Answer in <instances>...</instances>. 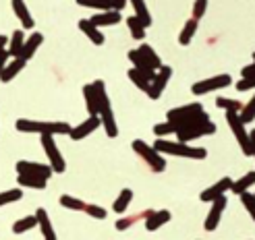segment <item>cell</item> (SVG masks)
<instances>
[{
	"instance_id": "6da1fadb",
	"label": "cell",
	"mask_w": 255,
	"mask_h": 240,
	"mask_svg": "<svg viewBox=\"0 0 255 240\" xmlns=\"http://www.w3.org/2000/svg\"><path fill=\"white\" fill-rule=\"evenodd\" d=\"M94 89L98 93V116L104 124V131L110 139H114L119 135V126H117V118H114V112H112V104H110V97L106 93V85L102 79L94 81Z\"/></svg>"
},
{
	"instance_id": "7a4b0ae2",
	"label": "cell",
	"mask_w": 255,
	"mask_h": 240,
	"mask_svg": "<svg viewBox=\"0 0 255 240\" xmlns=\"http://www.w3.org/2000/svg\"><path fill=\"white\" fill-rule=\"evenodd\" d=\"M208 118H210V114L206 112V108H203L201 104H197V102H193V104H185V106L168 110V118L166 120H170L176 129H183V126H191V124L208 120Z\"/></svg>"
},
{
	"instance_id": "3957f363",
	"label": "cell",
	"mask_w": 255,
	"mask_h": 240,
	"mask_svg": "<svg viewBox=\"0 0 255 240\" xmlns=\"http://www.w3.org/2000/svg\"><path fill=\"white\" fill-rule=\"evenodd\" d=\"M154 149H158L164 156H176V158H189V160H206L208 151L203 147H193L183 141H166L164 137H160L158 141H154Z\"/></svg>"
},
{
	"instance_id": "277c9868",
	"label": "cell",
	"mask_w": 255,
	"mask_h": 240,
	"mask_svg": "<svg viewBox=\"0 0 255 240\" xmlns=\"http://www.w3.org/2000/svg\"><path fill=\"white\" fill-rule=\"evenodd\" d=\"M17 131L19 133H37V135H69L73 126L69 122H44V120H17Z\"/></svg>"
},
{
	"instance_id": "5b68a950",
	"label": "cell",
	"mask_w": 255,
	"mask_h": 240,
	"mask_svg": "<svg viewBox=\"0 0 255 240\" xmlns=\"http://www.w3.org/2000/svg\"><path fill=\"white\" fill-rule=\"evenodd\" d=\"M127 56H129V60L133 62L135 69L143 71V73H156L162 67L160 56L154 52V48H151L149 44H143V46H139L137 50H131Z\"/></svg>"
},
{
	"instance_id": "8992f818",
	"label": "cell",
	"mask_w": 255,
	"mask_h": 240,
	"mask_svg": "<svg viewBox=\"0 0 255 240\" xmlns=\"http://www.w3.org/2000/svg\"><path fill=\"white\" fill-rule=\"evenodd\" d=\"M131 145H133L135 154L141 158L154 172H164L166 170V160H164V156L160 154L158 149H154V145H147L145 141H141V139H135Z\"/></svg>"
},
{
	"instance_id": "52a82bcc",
	"label": "cell",
	"mask_w": 255,
	"mask_h": 240,
	"mask_svg": "<svg viewBox=\"0 0 255 240\" xmlns=\"http://www.w3.org/2000/svg\"><path fill=\"white\" fill-rule=\"evenodd\" d=\"M226 122H228V126H231L233 135L237 137V143L241 145V149H243V154L249 158V156L253 154V149H251V139H249V133H247V129H245V122L239 118V112L228 110V112H226Z\"/></svg>"
},
{
	"instance_id": "ba28073f",
	"label": "cell",
	"mask_w": 255,
	"mask_h": 240,
	"mask_svg": "<svg viewBox=\"0 0 255 240\" xmlns=\"http://www.w3.org/2000/svg\"><path fill=\"white\" fill-rule=\"evenodd\" d=\"M216 133V124L208 118V120H201V122H195L191 126H183V129H176V137L178 141L183 143H191L195 139H201V137H208V135H214Z\"/></svg>"
},
{
	"instance_id": "9c48e42d",
	"label": "cell",
	"mask_w": 255,
	"mask_h": 240,
	"mask_svg": "<svg viewBox=\"0 0 255 240\" xmlns=\"http://www.w3.org/2000/svg\"><path fill=\"white\" fill-rule=\"evenodd\" d=\"M233 85V77L231 75H216V77H210V79H201L197 83H193L191 91L193 95H206V93H212V91H218V89H224V87Z\"/></svg>"
},
{
	"instance_id": "30bf717a",
	"label": "cell",
	"mask_w": 255,
	"mask_h": 240,
	"mask_svg": "<svg viewBox=\"0 0 255 240\" xmlns=\"http://www.w3.org/2000/svg\"><path fill=\"white\" fill-rule=\"evenodd\" d=\"M42 145H44V151H46V156H48V161H50V166H52V170L56 174H62L67 170V163H65V158H62V154L58 151L56 143H54V135H42Z\"/></svg>"
},
{
	"instance_id": "8fae6325",
	"label": "cell",
	"mask_w": 255,
	"mask_h": 240,
	"mask_svg": "<svg viewBox=\"0 0 255 240\" xmlns=\"http://www.w3.org/2000/svg\"><path fill=\"white\" fill-rule=\"evenodd\" d=\"M170 77H172V69L162 65V67L158 69V73H156L154 81H151L149 89H147V97H149V99H158V97L162 95V91L166 89V85H168Z\"/></svg>"
},
{
	"instance_id": "7c38bea8",
	"label": "cell",
	"mask_w": 255,
	"mask_h": 240,
	"mask_svg": "<svg viewBox=\"0 0 255 240\" xmlns=\"http://www.w3.org/2000/svg\"><path fill=\"white\" fill-rule=\"evenodd\" d=\"M226 209V195H220L218 199L212 201V209L206 218V230L208 232H214L216 228L220 226V220H222V213Z\"/></svg>"
},
{
	"instance_id": "4fadbf2b",
	"label": "cell",
	"mask_w": 255,
	"mask_h": 240,
	"mask_svg": "<svg viewBox=\"0 0 255 240\" xmlns=\"http://www.w3.org/2000/svg\"><path fill=\"white\" fill-rule=\"evenodd\" d=\"M231 184H233V178L224 176V178H220L218 182H214L212 186H208L206 191H201L199 199L203 201V203H212L214 199H218L220 195H226L228 191H231Z\"/></svg>"
},
{
	"instance_id": "5bb4252c",
	"label": "cell",
	"mask_w": 255,
	"mask_h": 240,
	"mask_svg": "<svg viewBox=\"0 0 255 240\" xmlns=\"http://www.w3.org/2000/svg\"><path fill=\"white\" fill-rule=\"evenodd\" d=\"M17 172L19 174H35V176H42V178H50L54 174L52 166H44V163H37V161H27V160H21L17 161Z\"/></svg>"
},
{
	"instance_id": "9a60e30c",
	"label": "cell",
	"mask_w": 255,
	"mask_h": 240,
	"mask_svg": "<svg viewBox=\"0 0 255 240\" xmlns=\"http://www.w3.org/2000/svg\"><path fill=\"white\" fill-rule=\"evenodd\" d=\"M100 124H102L100 116H87V120H83L79 126H73L69 137L73 141H81V139H85L87 135H92L96 129H100Z\"/></svg>"
},
{
	"instance_id": "2e32d148",
	"label": "cell",
	"mask_w": 255,
	"mask_h": 240,
	"mask_svg": "<svg viewBox=\"0 0 255 240\" xmlns=\"http://www.w3.org/2000/svg\"><path fill=\"white\" fill-rule=\"evenodd\" d=\"M94 25H98V27L102 29V27H110V25H117V23H121L123 21V15H121V10H114V8H110V10H102V12H96V15L89 19Z\"/></svg>"
},
{
	"instance_id": "e0dca14e",
	"label": "cell",
	"mask_w": 255,
	"mask_h": 240,
	"mask_svg": "<svg viewBox=\"0 0 255 240\" xmlns=\"http://www.w3.org/2000/svg\"><path fill=\"white\" fill-rule=\"evenodd\" d=\"M170 211H166V209H160V211H151L149 216L145 218V230L147 232H156V230H160L164 224H168L170 222Z\"/></svg>"
},
{
	"instance_id": "ac0fdd59",
	"label": "cell",
	"mask_w": 255,
	"mask_h": 240,
	"mask_svg": "<svg viewBox=\"0 0 255 240\" xmlns=\"http://www.w3.org/2000/svg\"><path fill=\"white\" fill-rule=\"evenodd\" d=\"M79 29H81V31H83L96 46H104V42H106L104 31H102L98 25H94L89 19H81V21H79Z\"/></svg>"
},
{
	"instance_id": "d6986e66",
	"label": "cell",
	"mask_w": 255,
	"mask_h": 240,
	"mask_svg": "<svg viewBox=\"0 0 255 240\" xmlns=\"http://www.w3.org/2000/svg\"><path fill=\"white\" fill-rule=\"evenodd\" d=\"M35 220H37V228L42 230V234H44L46 240H56V232H54L52 222H50V216H48V211L44 207H37Z\"/></svg>"
},
{
	"instance_id": "ffe728a7",
	"label": "cell",
	"mask_w": 255,
	"mask_h": 240,
	"mask_svg": "<svg viewBox=\"0 0 255 240\" xmlns=\"http://www.w3.org/2000/svg\"><path fill=\"white\" fill-rule=\"evenodd\" d=\"M10 4H12V10H15L17 19L21 21V27H23V29H33V27H35V21H33V17L29 15L27 4H25L23 0H12Z\"/></svg>"
},
{
	"instance_id": "44dd1931",
	"label": "cell",
	"mask_w": 255,
	"mask_h": 240,
	"mask_svg": "<svg viewBox=\"0 0 255 240\" xmlns=\"http://www.w3.org/2000/svg\"><path fill=\"white\" fill-rule=\"evenodd\" d=\"M25 65H27V60H23V58H15V60H10L4 65V69L0 71V81L2 83H8L17 77V75L25 69Z\"/></svg>"
},
{
	"instance_id": "7402d4cb",
	"label": "cell",
	"mask_w": 255,
	"mask_h": 240,
	"mask_svg": "<svg viewBox=\"0 0 255 240\" xmlns=\"http://www.w3.org/2000/svg\"><path fill=\"white\" fill-rule=\"evenodd\" d=\"M42 42H44V35H42V33H37V31H33V33L27 37V40H25L19 58H23V60H31L33 54L37 52V48L42 46Z\"/></svg>"
},
{
	"instance_id": "603a6c76",
	"label": "cell",
	"mask_w": 255,
	"mask_h": 240,
	"mask_svg": "<svg viewBox=\"0 0 255 240\" xmlns=\"http://www.w3.org/2000/svg\"><path fill=\"white\" fill-rule=\"evenodd\" d=\"M158 73V71H156ZM156 73H143V71H139V69H131L129 71V79L139 87L141 91H145L147 93V89H149V85H151V81H154V77H156Z\"/></svg>"
},
{
	"instance_id": "cb8c5ba5",
	"label": "cell",
	"mask_w": 255,
	"mask_h": 240,
	"mask_svg": "<svg viewBox=\"0 0 255 240\" xmlns=\"http://www.w3.org/2000/svg\"><path fill=\"white\" fill-rule=\"evenodd\" d=\"M19 186L21 188H35V191H44L48 180L42 178V176H35V174H19V178H17Z\"/></svg>"
},
{
	"instance_id": "d4e9b609",
	"label": "cell",
	"mask_w": 255,
	"mask_h": 240,
	"mask_svg": "<svg viewBox=\"0 0 255 240\" xmlns=\"http://www.w3.org/2000/svg\"><path fill=\"white\" fill-rule=\"evenodd\" d=\"M241 75H243V79L237 81V89H239V91L255 89V62H251L249 67H245Z\"/></svg>"
},
{
	"instance_id": "484cf974",
	"label": "cell",
	"mask_w": 255,
	"mask_h": 240,
	"mask_svg": "<svg viewBox=\"0 0 255 240\" xmlns=\"http://www.w3.org/2000/svg\"><path fill=\"white\" fill-rule=\"evenodd\" d=\"M129 2L133 4V10H135V17L143 23V27L147 29L149 25H151V15H149V8H147V4H145V0H129Z\"/></svg>"
},
{
	"instance_id": "4316f807",
	"label": "cell",
	"mask_w": 255,
	"mask_h": 240,
	"mask_svg": "<svg viewBox=\"0 0 255 240\" xmlns=\"http://www.w3.org/2000/svg\"><path fill=\"white\" fill-rule=\"evenodd\" d=\"M197 27H199V21H197V19H193V17L187 19V23H185V27H183L181 35H178V44H181V46H189L191 40H193L195 31H197Z\"/></svg>"
},
{
	"instance_id": "83f0119b",
	"label": "cell",
	"mask_w": 255,
	"mask_h": 240,
	"mask_svg": "<svg viewBox=\"0 0 255 240\" xmlns=\"http://www.w3.org/2000/svg\"><path fill=\"white\" fill-rule=\"evenodd\" d=\"M83 95H85V106H87L89 116H98V93L92 83L83 87Z\"/></svg>"
},
{
	"instance_id": "f1b7e54d",
	"label": "cell",
	"mask_w": 255,
	"mask_h": 240,
	"mask_svg": "<svg viewBox=\"0 0 255 240\" xmlns=\"http://www.w3.org/2000/svg\"><path fill=\"white\" fill-rule=\"evenodd\" d=\"M131 201H133V191H131V188H123L121 195L117 197V201L112 203V211H117L121 216V213H125L127 207L131 205Z\"/></svg>"
},
{
	"instance_id": "f546056e",
	"label": "cell",
	"mask_w": 255,
	"mask_h": 240,
	"mask_svg": "<svg viewBox=\"0 0 255 240\" xmlns=\"http://www.w3.org/2000/svg\"><path fill=\"white\" fill-rule=\"evenodd\" d=\"M255 184V170L253 172H247L243 178H239V180H233V184H231V191L235 193V195H241L243 191H249V186H253Z\"/></svg>"
},
{
	"instance_id": "4dcf8cb0",
	"label": "cell",
	"mask_w": 255,
	"mask_h": 240,
	"mask_svg": "<svg viewBox=\"0 0 255 240\" xmlns=\"http://www.w3.org/2000/svg\"><path fill=\"white\" fill-rule=\"evenodd\" d=\"M23 44H25V35L21 29H17L15 33L10 35V40H8V54L12 58H19L21 56V50H23Z\"/></svg>"
},
{
	"instance_id": "1f68e13d",
	"label": "cell",
	"mask_w": 255,
	"mask_h": 240,
	"mask_svg": "<svg viewBox=\"0 0 255 240\" xmlns=\"http://www.w3.org/2000/svg\"><path fill=\"white\" fill-rule=\"evenodd\" d=\"M154 211V209H145V211H141V213H135V216H129V218H121L119 222H117V230H129L133 224H137V222H145V218L149 216V213Z\"/></svg>"
},
{
	"instance_id": "d6a6232c",
	"label": "cell",
	"mask_w": 255,
	"mask_h": 240,
	"mask_svg": "<svg viewBox=\"0 0 255 240\" xmlns=\"http://www.w3.org/2000/svg\"><path fill=\"white\" fill-rule=\"evenodd\" d=\"M127 27L131 29V37H133V40H137V42H143L145 40V27H143V23L139 21L135 15L127 19Z\"/></svg>"
},
{
	"instance_id": "836d02e7",
	"label": "cell",
	"mask_w": 255,
	"mask_h": 240,
	"mask_svg": "<svg viewBox=\"0 0 255 240\" xmlns=\"http://www.w3.org/2000/svg\"><path fill=\"white\" fill-rule=\"evenodd\" d=\"M35 226H37L35 216H25V218H21V220H17L15 224H12V232L15 234H25L27 230L35 228Z\"/></svg>"
},
{
	"instance_id": "e575fe53",
	"label": "cell",
	"mask_w": 255,
	"mask_h": 240,
	"mask_svg": "<svg viewBox=\"0 0 255 240\" xmlns=\"http://www.w3.org/2000/svg\"><path fill=\"white\" fill-rule=\"evenodd\" d=\"M239 118L243 120L245 124L255 120V93H253V97L249 99L247 104H243V108H241V112H239Z\"/></svg>"
},
{
	"instance_id": "d590c367",
	"label": "cell",
	"mask_w": 255,
	"mask_h": 240,
	"mask_svg": "<svg viewBox=\"0 0 255 240\" xmlns=\"http://www.w3.org/2000/svg\"><path fill=\"white\" fill-rule=\"evenodd\" d=\"M60 205L65 209H71V211H83L85 201H81L77 197H71V195H62L60 197Z\"/></svg>"
},
{
	"instance_id": "8d00e7d4",
	"label": "cell",
	"mask_w": 255,
	"mask_h": 240,
	"mask_svg": "<svg viewBox=\"0 0 255 240\" xmlns=\"http://www.w3.org/2000/svg\"><path fill=\"white\" fill-rule=\"evenodd\" d=\"M77 4L87 6V8H96V10H110L112 0H77Z\"/></svg>"
},
{
	"instance_id": "74e56055",
	"label": "cell",
	"mask_w": 255,
	"mask_h": 240,
	"mask_svg": "<svg viewBox=\"0 0 255 240\" xmlns=\"http://www.w3.org/2000/svg\"><path fill=\"white\" fill-rule=\"evenodd\" d=\"M21 197H23L21 186L19 188H10V191H6V193H0V207L8 205V203H15V201H19Z\"/></svg>"
},
{
	"instance_id": "f35d334b",
	"label": "cell",
	"mask_w": 255,
	"mask_h": 240,
	"mask_svg": "<svg viewBox=\"0 0 255 240\" xmlns=\"http://www.w3.org/2000/svg\"><path fill=\"white\" fill-rule=\"evenodd\" d=\"M216 106L222 108L224 112H228V110L241 112V108H243V104H241L239 99H228V97H216Z\"/></svg>"
},
{
	"instance_id": "ab89813d",
	"label": "cell",
	"mask_w": 255,
	"mask_h": 240,
	"mask_svg": "<svg viewBox=\"0 0 255 240\" xmlns=\"http://www.w3.org/2000/svg\"><path fill=\"white\" fill-rule=\"evenodd\" d=\"M83 213H87V216H92V218H96V220H106V216H108L104 207L94 205V203H85Z\"/></svg>"
},
{
	"instance_id": "60d3db41",
	"label": "cell",
	"mask_w": 255,
	"mask_h": 240,
	"mask_svg": "<svg viewBox=\"0 0 255 240\" xmlns=\"http://www.w3.org/2000/svg\"><path fill=\"white\" fill-rule=\"evenodd\" d=\"M241 201H243L245 209L249 211V216H251V218H253V222H255V197H253V193L243 191V193H241Z\"/></svg>"
},
{
	"instance_id": "b9f144b4",
	"label": "cell",
	"mask_w": 255,
	"mask_h": 240,
	"mask_svg": "<svg viewBox=\"0 0 255 240\" xmlns=\"http://www.w3.org/2000/svg\"><path fill=\"white\" fill-rule=\"evenodd\" d=\"M176 131V126L170 122V120H166V122H160V124H156L154 126V133L158 135V137H166V135H172Z\"/></svg>"
},
{
	"instance_id": "7bdbcfd3",
	"label": "cell",
	"mask_w": 255,
	"mask_h": 240,
	"mask_svg": "<svg viewBox=\"0 0 255 240\" xmlns=\"http://www.w3.org/2000/svg\"><path fill=\"white\" fill-rule=\"evenodd\" d=\"M206 10H208V0H195L193 2V19L201 21L203 15H206Z\"/></svg>"
},
{
	"instance_id": "ee69618b",
	"label": "cell",
	"mask_w": 255,
	"mask_h": 240,
	"mask_svg": "<svg viewBox=\"0 0 255 240\" xmlns=\"http://www.w3.org/2000/svg\"><path fill=\"white\" fill-rule=\"evenodd\" d=\"M8 58H10V54H8V50H0V71L4 69V65L8 62Z\"/></svg>"
},
{
	"instance_id": "f6af8a7d",
	"label": "cell",
	"mask_w": 255,
	"mask_h": 240,
	"mask_svg": "<svg viewBox=\"0 0 255 240\" xmlns=\"http://www.w3.org/2000/svg\"><path fill=\"white\" fill-rule=\"evenodd\" d=\"M127 2H129V0H112V8L123 12V8L127 6Z\"/></svg>"
},
{
	"instance_id": "bcb514c9",
	"label": "cell",
	"mask_w": 255,
	"mask_h": 240,
	"mask_svg": "<svg viewBox=\"0 0 255 240\" xmlns=\"http://www.w3.org/2000/svg\"><path fill=\"white\" fill-rule=\"evenodd\" d=\"M249 139H251V149H253V154H251V156L255 158V129L249 133Z\"/></svg>"
},
{
	"instance_id": "7dc6e473",
	"label": "cell",
	"mask_w": 255,
	"mask_h": 240,
	"mask_svg": "<svg viewBox=\"0 0 255 240\" xmlns=\"http://www.w3.org/2000/svg\"><path fill=\"white\" fill-rule=\"evenodd\" d=\"M4 46H8V37L6 35H0V50H6Z\"/></svg>"
},
{
	"instance_id": "c3c4849f",
	"label": "cell",
	"mask_w": 255,
	"mask_h": 240,
	"mask_svg": "<svg viewBox=\"0 0 255 240\" xmlns=\"http://www.w3.org/2000/svg\"><path fill=\"white\" fill-rule=\"evenodd\" d=\"M253 62H255V52H253Z\"/></svg>"
}]
</instances>
